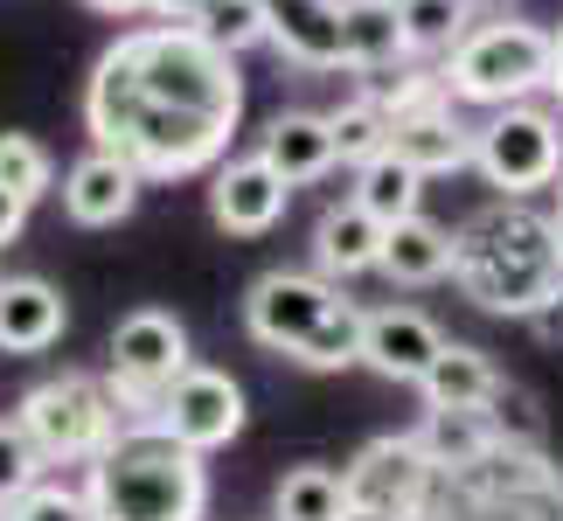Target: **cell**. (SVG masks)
I'll use <instances>...</instances> for the list:
<instances>
[{"label": "cell", "mask_w": 563, "mask_h": 521, "mask_svg": "<svg viewBox=\"0 0 563 521\" xmlns=\"http://www.w3.org/2000/svg\"><path fill=\"white\" fill-rule=\"evenodd\" d=\"M236 119H244L236 56L209 49L181 21L125 29L112 49L91 63V84H84L91 146L133 160L146 181L216 174L230 154Z\"/></svg>", "instance_id": "6da1fadb"}, {"label": "cell", "mask_w": 563, "mask_h": 521, "mask_svg": "<svg viewBox=\"0 0 563 521\" xmlns=\"http://www.w3.org/2000/svg\"><path fill=\"white\" fill-rule=\"evenodd\" d=\"M452 278L481 313L536 320L563 292V236L550 209L487 202L452 230Z\"/></svg>", "instance_id": "7a4b0ae2"}, {"label": "cell", "mask_w": 563, "mask_h": 521, "mask_svg": "<svg viewBox=\"0 0 563 521\" xmlns=\"http://www.w3.org/2000/svg\"><path fill=\"white\" fill-rule=\"evenodd\" d=\"M98 521H202L209 514V459L167 439L161 424H125L104 459L84 466Z\"/></svg>", "instance_id": "3957f363"}, {"label": "cell", "mask_w": 563, "mask_h": 521, "mask_svg": "<svg viewBox=\"0 0 563 521\" xmlns=\"http://www.w3.org/2000/svg\"><path fill=\"white\" fill-rule=\"evenodd\" d=\"M550 49H556L550 29H536L522 14H487V21H473L466 42L439 70H445L452 104L501 112V104H536L550 91Z\"/></svg>", "instance_id": "277c9868"}, {"label": "cell", "mask_w": 563, "mask_h": 521, "mask_svg": "<svg viewBox=\"0 0 563 521\" xmlns=\"http://www.w3.org/2000/svg\"><path fill=\"white\" fill-rule=\"evenodd\" d=\"M14 424L29 431V445L42 452V466H91L112 452V439L125 431L104 376H84V368H63V376H42L29 397L14 403Z\"/></svg>", "instance_id": "5b68a950"}, {"label": "cell", "mask_w": 563, "mask_h": 521, "mask_svg": "<svg viewBox=\"0 0 563 521\" xmlns=\"http://www.w3.org/2000/svg\"><path fill=\"white\" fill-rule=\"evenodd\" d=\"M473 167L501 202H536L563 181V112L550 104H501L473 125Z\"/></svg>", "instance_id": "8992f818"}, {"label": "cell", "mask_w": 563, "mask_h": 521, "mask_svg": "<svg viewBox=\"0 0 563 521\" xmlns=\"http://www.w3.org/2000/svg\"><path fill=\"white\" fill-rule=\"evenodd\" d=\"M188 328L167 307H140L112 328V368H104V389H112L125 424H161L167 389L188 376Z\"/></svg>", "instance_id": "52a82bcc"}, {"label": "cell", "mask_w": 563, "mask_h": 521, "mask_svg": "<svg viewBox=\"0 0 563 521\" xmlns=\"http://www.w3.org/2000/svg\"><path fill=\"white\" fill-rule=\"evenodd\" d=\"M334 307H341L334 278H320V271H265V278H251V292H244V334L292 362L299 347H307V334Z\"/></svg>", "instance_id": "ba28073f"}, {"label": "cell", "mask_w": 563, "mask_h": 521, "mask_svg": "<svg viewBox=\"0 0 563 521\" xmlns=\"http://www.w3.org/2000/svg\"><path fill=\"white\" fill-rule=\"evenodd\" d=\"M349 501L355 508H376V514H397V521H418L431 487H439V466L424 459L418 431H389V439H369L349 466Z\"/></svg>", "instance_id": "9c48e42d"}, {"label": "cell", "mask_w": 563, "mask_h": 521, "mask_svg": "<svg viewBox=\"0 0 563 521\" xmlns=\"http://www.w3.org/2000/svg\"><path fill=\"white\" fill-rule=\"evenodd\" d=\"M244 418H251V397H244L236 376H223V368H188L161 403V431L181 439L188 452H202V459L223 452L236 431H244Z\"/></svg>", "instance_id": "30bf717a"}, {"label": "cell", "mask_w": 563, "mask_h": 521, "mask_svg": "<svg viewBox=\"0 0 563 521\" xmlns=\"http://www.w3.org/2000/svg\"><path fill=\"white\" fill-rule=\"evenodd\" d=\"M140 188H146V174L133 160L91 146L84 160L63 167V215H70L77 230H119L125 215L140 209Z\"/></svg>", "instance_id": "8fae6325"}, {"label": "cell", "mask_w": 563, "mask_h": 521, "mask_svg": "<svg viewBox=\"0 0 563 521\" xmlns=\"http://www.w3.org/2000/svg\"><path fill=\"white\" fill-rule=\"evenodd\" d=\"M439 347H445V334H439V320L431 313H418V307H369L362 313V368H376L383 383H418L431 362H439Z\"/></svg>", "instance_id": "7c38bea8"}, {"label": "cell", "mask_w": 563, "mask_h": 521, "mask_svg": "<svg viewBox=\"0 0 563 521\" xmlns=\"http://www.w3.org/2000/svg\"><path fill=\"white\" fill-rule=\"evenodd\" d=\"M286 202H292V188L265 167V154L223 160V167L209 174V215H216V230H230V236H265V230H278Z\"/></svg>", "instance_id": "4fadbf2b"}, {"label": "cell", "mask_w": 563, "mask_h": 521, "mask_svg": "<svg viewBox=\"0 0 563 521\" xmlns=\"http://www.w3.org/2000/svg\"><path fill=\"white\" fill-rule=\"evenodd\" d=\"M257 154H265V167L286 188H313V181H328V174L341 167L328 112H278L265 133H257Z\"/></svg>", "instance_id": "5bb4252c"}, {"label": "cell", "mask_w": 563, "mask_h": 521, "mask_svg": "<svg viewBox=\"0 0 563 521\" xmlns=\"http://www.w3.org/2000/svg\"><path fill=\"white\" fill-rule=\"evenodd\" d=\"M383 244H389V230L362 202H328L313 223V271L334 278V286L362 271H383Z\"/></svg>", "instance_id": "9a60e30c"}, {"label": "cell", "mask_w": 563, "mask_h": 521, "mask_svg": "<svg viewBox=\"0 0 563 521\" xmlns=\"http://www.w3.org/2000/svg\"><path fill=\"white\" fill-rule=\"evenodd\" d=\"M404 63H418V56H410V35L397 21V0H341V70L389 77Z\"/></svg>", "instance_id": "2e32d148"}, {"label": "cell", "mask_w": 563, "mask_h": 521, "mask_svg": "<svg viewBox=\"0 0 563 521\" xmlns=\"http://www.w3.org/2000/svg\"><path fill=\"white\" fill-rule=\"evenodd\" d=\"M272 49L299 70H341V0H265Z\"/></svg>", "instance_id": "e0dca14e"}, {"label": "cell", "mask_w": 563, "mask_h": 521, "mask_svg": "<svg viewBox=\"0 0 563 521\" xmlns=\"http://www.w3.org/2000/svg\"><path fill=\"white\" fill-rule=\"evenodd\" d=\"M70 328V307L49 278H0V355H42Z\"/></svg>", "instance_id": "ac0fdd59"}, {"label": "cell", "mask_w": 563, "mask_h": 521, "mask_svg": "<svg viewBox=\"0 0 563 521\" xmlns=\"http://www.w3.org/2000/svg\"><path fill=\"white\" fill-rule=\"evenodd\" d=\"M389 154H397L404 167H418L424 181H439V174L473 167V125L460 119V104H445V112H418V119H397V125H389Z\"/></svg>", "instance_id": "d6986e66"}, {"label": "cell", "mask_w": 563, "mask_h": 521, "mask_svg": "<svg viewBox=\"0 0 563 521\" xmlns=\"http://www.w3.org/2000/svg\"><path fill=\"white\" fill-rule=\"evenodd\" d=\"M501 368H494L487 347H466V341H445L439 362L418 376V397L424 410H487L494 397H501Z\"/></svg>", "instance_id": "ffe728a7"}, {"label": "cell", "mask_w": 563, "mask_h": 521, "mask_svg": "<svg viewBox=\"0 0 563 521\" xmlns=\"http://www.w3.org/2000/svg\"><path fill=\"white\" fill-rule=\"evenodd\" d=\"M418 445L439 473H466L501 452V424H494V410H424Z\"/></svg>", "instance_id": "44dd1931"}, {"label": "cell", "mask_w": 563, "mask_h": 521, "mask_svg": "<svg viewBox=\"0 0 563 521\" xmlns=\"http://www.w3.org/2000/svg\"><path fill=\"white\" fill-rule=\"evenodd\" d=\"M383 278H397V286H439V278H452V230L431 223V215L397 223L383 244Z\"/></svg>", "instance_id": "7402d4cb"}, {"label": "cell", "mask_w": 563, "mask_h": 521, "mask_svg": "<svg viewBox=\"0 0 563 521\" xmlns=\"http://www.w3.org/2000/svg\"><path fill=\"white\" fill-rule=\"evenodd\" d=\"M349 202H362L383 230H397V223H410V215H424V174L404 167L397 154H376L369 167H355Z\"/></svg>", "instance_id": "603a6c76"}, {"label": "cell", "mask_w": 563, "mask_h": 521, "mask_svg": "<svg viewBox=\"0 0 563 521\" xmlns=\"http://www.w3.org/2000/svg\"><path fill=\"white\" fill-rule=\"evenodd\" d=\"M349 473L334 466H292L272 494V521H349Z\"/></svg>", "instance_id": "cb8c5ba5"}, {"label": "cell", "mask_w": 563, "mask_h": 521, "mask_svg": "<svg viewBox=\"0 0 563 521\" xmlns=\"http://www.w3.org/2000/svg\"><path fill=\"white\" fill-rule=\"evenodd\" d=\"M181 29H195L223 56H244V49H257V42L272 35V14H265V0H202Z\"/></svg>", "instance_id": "d4e9b609"}, {"label": "cell", "mask_w": 563, "mask_h": 521, "mask_svg": "<svg viewBox=\"0 0 563 521\" xmlns=\"http://www.w3.org/2000/svg\"><path fill=\"white\" fill-rule=\"evenodd\" d=\"M473 0H397V21L410 35V56H452L473 29Z\"/></svg>", "instance_id": "484cf974"}, {"label": "cell", "mask_w": 563, "mask_h": 521, "mask_svg": "<svg viewBox=\"0 0 563 521\" xmlns=\"http://www.w3.org/2000/svg\"><path fill=\"white\" fill-rule=\"evenodd\" d=\"M328 133H334L341 167H369L376 154H389V112H383V104H376L369 91L341 98L334 112H328Z\"/></svg>", "instance_id": "4316f807"}, {"label": "cell", "mask_w": 563, "mask_h": 521, "mask_svg": "<svg viewBox=\"0 0 563 521\" xmlns=\"http://www.w3.org/2000/svg\"><path fill=\"white\" fill-rule=\"evenodd\" d=\"M362 313H369V307L341 299V307L307 334V347H299L292 362H299V368H320V376H334V368H355V362H362Z\"/></svg>", "instance_id": "83f0119b"}, {"label": "cell", "mask_w": 563, "mask_h": 521, "mask_svg": "<svg viewBox=\"0 0 563 521\" xmlns=\"http://www.w3.org/2000/svg\"><path fill=\"white\" fill-rule=\"evenodd\" d=\"M0 188H14L21 202H42V195L56 188V160H49V146L29 140V133H0Z\"/></svg>", "instance_id": "f1b7e54d"}, {"label": "cell", "mask_w": 563, "mask_h": 521, "mask_svg": "<svg viewBox=\"0 0 563 521\" xmlns=\"http://www.w3.org/2000/svg\"><path fill=\"white\" fill-rule=\"evenodd\" d=\"M8 521H98V508H91V494H84V480L77 487L70 480H35L8 508Z\"/></svg>", "instance_id": "f546056e"}, {"label": "cell", "mask_w": 563, "mask_h": 521, "mask_svg": "<svg viewBox=\"0 0 563 521\" xmlns=\"http://www.w3.org/2000/svg\"><path fill=\"white\" fill-rule=\"evenodd\" d=\"M35 480H49L42 452L29 445V431H21L14 418H0V508H14V501H21V494H29Z\"/></svg>", "instance_id": "4dcf8cb0"}, {"label": "cell", "mask_w": 563, "mask_h": 521, "mask_svg": "<svg viewBox=\"0 0 563 521\" xmlns=\"http://www.w3.org/2000/svg\"><path fill=\"white\" fill-rule=\"evenodd\" d=\"M487 410H494V424H501V445H529V452H543V418H536V397H529V389L501 383V397H494Z\"/></svg>", "instance_id": "1f68e13d"}, {"label": "cell", "mask_w": 563, "mask_h": 521, "mask_svg": "<svg viewBox=\"0 0 563 521\" xmlns=\"http://www.w3.org/2000/svg\"><path fill=\"white\" fill-rule=\"evenodd\" d=\"M21 230H29V202H21L14 188H0V251H8Z\"/></svg>", "instance_id": "d6a6232c"}, {"label": "cell", "mask_w": 563, "mask_h": 521, "mask_svg": "<svg viewBox=\"0 0 563 521\" xmlns=\"http://www.w3.org/2000/svg\"><path fill=\"white\" fill-rule=\"evenodd\" d=\"M529 334H536V341H550V347H563V292H556L550 307L529 320Z\"/></svg>", "instance_id": "836d02e7"}, {"label": "cell", "mask_w": 563, "mask_h": 521, "mask_svg": "<svg viewBox=\"0 0 563 521\" xmlns=\"http://www.w3.org/2000/svg\"><path fill=\"white\" fill-rule=\"evenodd\" d=\"M91 14H112V21H133V14H154V0H84Z\"/></svg>", "instance_id": "e575fe53"}, {"label": "cell", "mask_w": 563, "mask_h": 521, "mask_svg": "<svg viewBox=\"0 0 563 521\" xmlns=\"http://www.w3.org/2000/svg\"><path fill=\"white\" fill-rule=\"evenodd\" d=\"M556 35V49H550V98H556V112H563V29H550Z\"/></svg>", "instance_id": "d590c367"}, {"label": "cell", "mask_w": 563, "mask_h": 521, "mask_svg": "<svg viewBox=\"0 0 563 521\" xmlns=\"http://www.w3.org/2000/svg\"><path fill=\"white\" fill-rule=\"evenodd\" d=\"M195 8H202V0H154V14H161V21H188Z\"/></svg>", "instance_id": "8d00e7d4"}, {"label": "cell", "mask_w": 563, "mask_h": 521, "mask_svg": "<svg viewBox=\"0 0 563 521\" xmlns=\"http://www.w3.org/2000/svg\"><path fill=\"white\" fill-rule=\"evenodd\" d=\"M349 521H397V514H376V508H349Z\"/></svg>", "instance_id": "74e56055"}, {"label": "cell", "mask_w": 563, "mask_h": 521, "mask_svg": "<svg viewBox=\"0 0 563 521\" xmlns=\"http://www.w3.org/2000/svg\"><path fill=\"white\" fill-rule=\"evenodd\" d=\"M473 8H481V14H494V8H508V0H473Z\"/></svg>", "instance_id": "f35d334b"}, {"label": "cell", "mask_w": 563, "mask_h": 521, "mask_svg": "<svg viewBox=\"0 0 563 521\" xmlns=\"http://www.w3.org/2000/svg\"><path fill=\"white\" fill-rule=\"evenodd\" d=\"M550 215H556V236H563V202H556V209H550Z\"/></svg>", "instance_id": "ab89813d"}, {"label": "cell", "mask_w": 563, "mask_h": 521, "mask_svg": "<svg viewBox=\"0 0 563 521\" xmlns=\"http://www.w3.org/2000/svg\"><path fill=\"white\" fill-rule=\"evenodd\" d=\"M556 202H563V181H556Z\"/></svg>", "instance_id": "60d3db41"}, {"label": "cell", "mask_w": 563, "mask_h": 521, "mask_svg": "<svg viewBox=\"0 0 563 521\" xmlns=\"http://www.w3.org/2000/svg\"><path fill=\"white\" fill-rule=\"evenodd\" d=\"M0 521H8V508H0Z\"/></svg>", "instance_id": "b9f144b4"}]
</instances>
